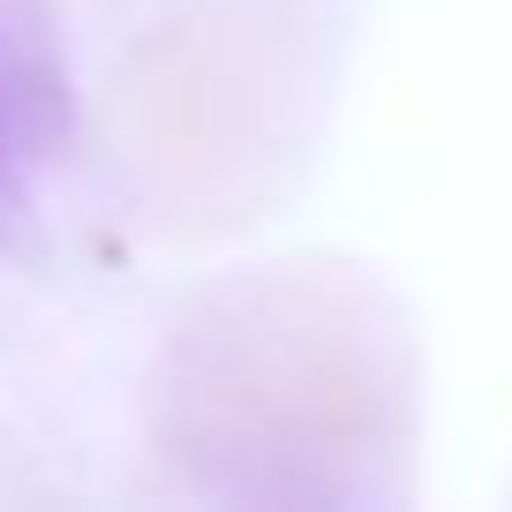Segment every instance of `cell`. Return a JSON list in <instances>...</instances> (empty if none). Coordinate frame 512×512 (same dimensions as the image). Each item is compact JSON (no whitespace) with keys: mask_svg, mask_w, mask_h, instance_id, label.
<instances>
[{"mask_svg":"<svg viewBox=\"0 0 512 512\" xmlns=\"http://www.w3.org/2000/svg\"><path fill=\"white\" fill-rule=\"evenodd\" d=\"M415 430L407 324L347 264L211 287L159 362V452L234 505L384 497Z\"/></svg>","mask_w":512,"mask_h":512,"instance_id":"obj_1","label":"cell"},{"mask_svg":"<svg viewBox=\"0 0 512 512\" xmlns=\"http://www.w3.org/2000/svg\"><path fill=\"white\" fill-rule=\"evenodd\" d=\"M294 121L279 46L249 23H174L121 76L128 174L166 219L234 226L279 189Z\"/></svg>","mask_w":512,"mask_h":512,"instance_id":"obj_2","label":"cell"},{"mask_svg":"<svg viewBox=\"0 0 512 512\" xmlns=\"http://www.w3.org/2000/svg\"><path fill=\"white\" fill-rule=\"evenodd\" d=\"M23 234V189H16V136H8V113H0V241Z\"/></svg>","mask_w":512,"mask_h":512,"instance_id":"obj_3","label":"cell"}]
</instances>
